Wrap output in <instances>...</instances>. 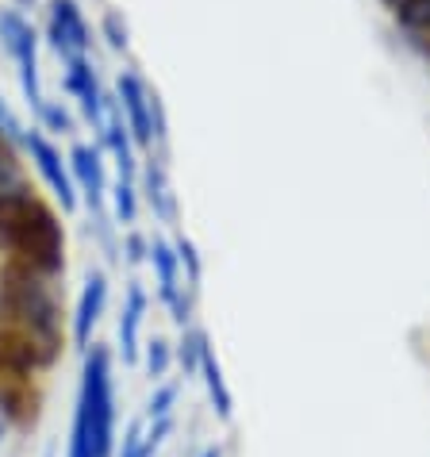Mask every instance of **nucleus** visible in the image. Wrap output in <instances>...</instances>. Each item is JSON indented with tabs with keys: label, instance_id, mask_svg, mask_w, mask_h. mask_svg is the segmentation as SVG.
<instances>
[{
	"label": "nucleus",
	"instance_id": "obj_1",
	"mask_svg": "<svg viewBox=\"0 0 430 457\" xmlns=\"http://www.w3.org/2000/svg\"><path fill=\"white\" fill-rule=\"evenodd\" d=\"M0 331L16 335L35 353V361L50 365L62 350V312L46 277L12 262L0 273Z\"/></svg>",
	"mask_w": 430,
	"mask_h": 457
},
{
	"label": "nucleus",
	"instance_id": "obj_19",
	"mask_svg": "<svg viewBox=\"0 0 430 457\" xmlns=\"http://www.w3.org/2000/svg\"><path fill=\"white\" fill-rule=\"evenodd\" d=\"M116 212H120V220L123 223H135V193H131V185L120 177V185H116Z\"/></svg>",
	"mask_w": 430,
	"mask_h": 457
},
{
	"label": "nucleus",
	"instance_id": "obj_14",
	"mask_svg": "<svg viewBox=\"0 0 430 457\" xmlns=\"http://www.w3.org/2000/svg\"><path fill=\"white\" fill-rule=\"evenodd\" d=\"M400 23L415 35H430V0H403L400 4Z\"/></svg>",
	"mask_w": 430,
	"mask_h": 457
},
{
	"label": "nucleus",
	"instance_id": "obj_8",
	"mask_svg": "<svg viewBox=\"0 0 430 457\" xmlns=\"http://www.w3.org/2000/svg\"><path fill=\"white\" fill-rule=\"evenodd\" d=\"M104 303H108V281H104V273L100 270H93L85 277L78 315H73V338H78V346H88V338H93V327L100 320V312H104Z\"/></svg>",
	"mask_w": 430,
	"mask_h": 457
},
{
	"label": "nucleus",
	"instance_id": "obj_7",
	"mask_svg": "<svg viewBox=\"0 0 430 457\" xmlns=\"http://www.w3.org/2000/svg\"><path fill=\"white\" fill-rule=\"evenodd\" d=\"M120 100H123V108H128V123H131L135 138L146 146L150 138H154V120H150V112L158 116V104L150 100L146 85L138 81L135 73H123V78H120Z\"/></svg>",
	"mask_w": 430,
	"mask_h": 457
},
{
	"label": "nucleus",
	"instance_id": "obj_10",
	"mask_svg": "<svg viewBox=\"0 0 430 457\" xmlns=\"http://www.w3.org/2000/svg\"><path fill=\"white\" fill-rule=\"evenodd\" d=\"M143 312H146V292L138 281H131L128 288V303H123V315H120V350H123V361H135L138 358V327H143Z\"/></svg>",
	"mask_w": 430,
	"mask_h": 457
},
{
	"label": "nucleus",
	"instance_id": "obj_23",
	"mask_svg": "<svg viewBox=\"0 0 430 457\" xmlns=\"http://www.w3.org/2000/svg\"><path fill=\"white\" fill-rule=\"evenodd\" d=\"M108 31H112V46H128V31H120L116 16H108Z\"/></svg>",
	"mask_w": 430,
	"mask_h": 457
},
{
	"label": "nucleus",
	"instance_id": "obj_22",
	"mask_svg": "<svg viewBox=\"0 0 430 457\" xmlns=\"http://www.w3.org/2000/svg\"><path fill=\"white\" fill-rule=\"evenodd\" d=\"M177 258H181L185 265H188V273H200V262H196V253H193V243H188V238H177Z\"/></svg>",
	"mask_w": 430,
	"mask_h": 457
},
{
	"label": "nucleus",
	"instance_id": "obj_25",
	"mask_svg": "<svg viewBox=\"0 0 430 457\" xmlns=\"http://www.w3.org/2000/svg\"><path fill=\"white\" fill-rule=\"evenodd\" d=\"M200 457H223V453H219V446H211V450H204Z\"/></svg>",
	"mask_w": 430,
	"mask_h": 457
},
{
	"label": "nucleus",
	"instance_id": "obj_6",
	"mask_svg": "<svg viewBox=\"0 0 430 457\" xmlns=\"http://www.w3.org/2000/svg\"><path fill=\"white\" fill-rule=\"evenodd\" d=\"M23 143L31 146V158L39 162V173L46 177V185L54 188V196L62 200V208H73L78 204V196H73V181H70V173H66V166H62V154L54 146L46 143V138L39 135V131H31V135H23Z\"/></svg>",
	"mask_w": 430,
	"mask_h": 457
},
{
	"label": "nucleus",
	"instance_id": "obj_4",
	"mask_svg": "<svg viewBox=\"0 0 430 457\" xmlns=\"http://www.w3.org/2000/svg\"><path fill=\"white\" fill-rule=\"evenodd\" d=\"M0 43L12 58H16L20 66V85H23V96H28V104L39 112L46 100L39 93V62H35V31L31 23L20 16L16 8H0Z\"/></svg>",
	"mask_w": 430,
	"mask_h": 457
},
{
	"label": "nucleus",
	"instance_id": "obj_21",
	"mask_svg": "<svg viewBox=\"0 0 430 457\" xmlns=\"http://www.w3.org/2000/svg\"><path fill=\"white\" fill-rule=\"evenodd\" d=\"M39 116H43V123L50 127V131H70V116H66V112H62L58 104H43Z\"/></svg>",
	"mask_w": 430,
	"mask_h": 457
},
{
	"label": "nucleus",
	"instance_id": "obj_5",
	"mask_svg": "<svg viewBox=\"0 0 430 457\" xmlns=\"http://www.w3.org/2000/svg\"><path fill=\"white\" fill-rule=\"evenodd\" d=\"M50 39H54L58 54L73 62V58H85L88 50V23L81 16V8L73 0H54L50 4Z\"/></svg>",
	"mask_w": 430,
	"mask_h": 457
},
{
	"label": "nucleus",
	"instance_id": "obj_20",
	"mask_svg": "<svg viewBox=\"0 0 430 457\" xmlns=\"http://www.w3.org/2000/svg\"><path fill=\"white\" fill-rule=\"evenodd\" d=\"M0 138L4 143H23V127L16 123V116L4 108V100H0Z\"/></svg>",
	"mask_w": 430,
	"mask_h": 457
},
{
	"label": "nucleus",
	"instance_id": "obj_27",
	"mask_svg": "<svg viewBox=\"0 0 430 457\" xmlns=\"http://www.w3.org/2000/svg\"><path fill=\"white\" fill-rule=\"evenodd\" d=\"M396 4H403V0H396Z\"/></svg>",
	"mask_w": 430,
	"mask_h": 457
},
{
	"label": "nucleus",
	"instance_id": "obj_28",
	"mask_svg": "<svg viewBox=\"0 0 430 457\" xmlns=\"http://www.w3.org/2000/svg\"><path fill=\"white\" fill-rule=\"evenodd\" d=\"M46 457H50V453H46Z\"/></svg>",
	"mask_w": 430,
	"mask_h": 457
},
{
	"label": "nucleus",
	"instance_id": "obj_15",
	"mask_svg": "<svg viewBox=\"0 0 430 457\" xmlns=\"http://www.w3.org/2000/svg\"><path fill=\"white\" fill-rule=\"evenodd\" d=\"M204 346H208L204 331H185V338H181V370L185 373L200 370V353H204Z\"/></svg>",
	"mask_w": 430,
	"mask_h": 457
},
{
	"label": "nucleus",
	"instance_id": "obj_9",
	"mask_svg": "<svg viewBox=\"0 0 430 457\" xmlns=\"http://www.w3.org/2000/svg\"><path fill=\"white\" fill-rule=\"evenodd\" d=\"M150 258H154V270H158V292H161V300L173 308V320L177 323H185L188 320V300L181 296V281H177V253L170 243H158L150 246Z\"/></svg>",
	"mask_w": 430,
	"mask_h": 457
},
{
	"label": "nucleus",
	"instance_id": "obj_17",
	"mask_svg": "<svg viewBox=\"0 0 430 457\" xmlns=\"http://www.w3.org/2000/svg\"><path fill=\"white\" fill-rule=\"evenodd\" d=\"M146 370H150V377H154V380H161V377H166V370H170V346L161 338H154L146 346Z\"/></svg>",
	"mask_w": 430,
	"mask_h": 457
},
{
	"label": "nucleus",
	"instance_id": "obj_2",
	"mask_svg": "<svg viewBox=\"0 0 430 457\" xmlns=\"http://www.w3.org/2000/svg\"><path fill=\"white\" fill-rule=\"evenodd\" d=\"M116 450V396H112V358L104 346L85 353V373L73 411L66 457H112Z\"/></svg>",
	"mask_w": 430,
	"mask_h": 457
},
{
	"label": "nucleus",
	"instance_id": "obj_26",
	"mask_svg": "<svg viewBox=\"0 0 430 457\" xmlns=\"http://www.w3.org/2000/svg\"><path fill=\"white\" fill-rule=\"evenodd\" d=\"M4 430H8V423H4V415H0V438H4Z\"/></svg>",
	"mask_w": 430,
	"mask_h": 457
},
{
	"label": "nucleus",
	"instance_id": "obj_18",
	"mask_svg": "<svg viewBox=\"0 0 430 457\" xmlns=\"http://www.w3.org/2000/svg\"><path fill=\"white\" fill-rule=\"evenodd\" d=\"M173 400H177V388L173 385H161L154 396H150V419H170Z\"/></svg>",
	"mask_w": 430,
	"mask_h": 457
},
{
	"label": "nucleus",
	"instance_id": "obj_3",
	"mask_svg": "<svg viewBox=\"0 0 430 457\" xmlns=\"http://www.w3.org/2000/svg\"><path fill=\"white\" fill-rule=\"evenodd\" d=\"M0 243L16 253L20 265L54 277L66 265V238H62V223L54 220V212L43 208L35 196L12 204L8 212H0Z\"/></svg>",
	"mask_w": 430,
	"mask_h": 457
},
{
	"label": "nucleus",
	"instance_id": "obj_13",
	"mask_svg": "<svg viewBox=\"0 0 430 457\" xmlns=\"http://www.w3.org/2000/svg\"><path fill=\"white\" fill-rule=\"evenodd\" d=\"M200 373H204V380H208V396H211V403H215V415H219V419H231V392H227L219 358L211 353V346H204V353H200Z\"/></svg>",
	"mask_w": 430,
	"mask_h": 457
},
{
	"label": "nucleus",
	"instance_id": "obj_12",
	"mask_svg": "<svg viewBox=\"0 0 430 457\" xmlns=\"http://www.w3.org/2000/svg\"><path fill=\"white\" fill-rule=\"evenodd\" d=\"M70 166H73V173H78V181L85 188L88 208L100 215V196H104V170H100V154L96 150H88V146H73Z\"/></svg>",
	"mask_w": 430,
	"mask_h": 457
},
{
	"label": "nucleus",
	"instance_id": "obj_24",
	"mask_svg": "<svg viewBox=\"0 0 430 457\" xmlns=\"http://www.w3.org/2000/svg\"><path fill=\"white\" fill-rule=\"evenodd\" d=\"M143 250H146V243H143L138 235H131V238H128V258H131V262H143Z\"/></svg>",
	"mask_w": 430,
	"mask_h": 457
},
{
	"label": "nucleus",
	"instance_id": "obj_16",
	"mask_svg": "<svg viewBox=\"0 0 430 457\" xmlns=\"http://www.w3.org/2000/svg\"><path fill=\"white\" fill-rule=\"evenodd\" d=\"M150 204H154L161 220H173V196L166 193V181H161L158 170H150Z\"/></svg>",
	"mask_w": 430,
	"mask_h": 457
},
{
	"label": "nucleus",
	"instance_id": "obj_11",
	"mask_svg": "<svg viewBox=\"0 0 430 457\" xmlns=\"http://www.w3.org/2000/svg\"><path fill=\"white\" fill-rule=\"evenodd\" d=\"M28 196H31V185L23 177V166L12 154V146L0 138V212H8L12 204H20Z\"/></svg>",
	"mask_w": 430,
	"mask_h": 457
}]
</instances>
